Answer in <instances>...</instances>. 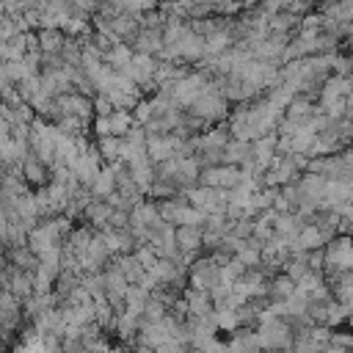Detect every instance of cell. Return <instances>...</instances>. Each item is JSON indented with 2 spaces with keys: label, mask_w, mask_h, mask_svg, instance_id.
Instances as JSON below:
<instances>
[{
  "label": "cell",
  "mask_w": 353,
  "mask_h": 353,
  "mask_svg": "<svg viewBox=\"0 0 353 353\" xmlns=\"http://www.w3.org/2000/svg\"><path fill=\"white\" fill-rule=\"evenodd\" d=\"M113 207L108 204V201H102V199H94L88 207H85V212H83V218L88 221V226H94L97 232L99 229H105L108 223H110V218H113Z\"/></svg>",
  "instance_id": "obj_10"
},
{
  "label": "cell",
  "mask_w": 353,
  "mask_h": 353,
  "mask_svg": "<svg viewBox=\"0 0 353 353\" xmlns=\"http://www.w3.org/2000/svg\"><path fill=\"white\" fill-rule=\"evenodd\" d=\"M116 193V171H113V165H105L102 168V174L97 176V182H94V188H91V196L94 199H108V196H113Z\"/></svg>",
  "instance_id": "obj_18"
},
{
  "label": "cell",
  "mask_w": 353,
  "mask_h": 353,
  "mask_svg": "<svg viewBox=\"0 0 353 353\" xmlns=\"http://www.w3.org/2000/svg\"><path fill=\"white\" fill-rule=\"evenodd\" d=\"M204 223H207V215L201 210L190 207V204L179 207L176 215H174V226H199V229H204Z\"/></svg>",
  "instance_id": "obj_20"
},
{
  "label": "cell",
  "mask_w": 353,
  "mask_h": 353,
  "mask_svg": "<svg viewBox=\"0 0 353 353\" xmlns=\"http://www.w3.org/2000/svg\"><path fill=\"white\" fill-rule=\"evenodd\" d=\"M8 88H11V80L6 77V72H3V66H0V99L6 97V91H8Z\"/></svg>",
  "instance_id": "obj_23"
},
{
  "label": "cell",
  "mask_w": 353,
  "mask_h": 353,
  "mask_svg": "<svg viewBox=\"0 0 353 353\" xmlns=\"http://www.w3.org/2000/svg\"><path fill=\"white\" fill-rule=\"evenodd\" d=\"M226 350H229V353H262L254 328H237V331L226 339Z\"/></svg>",
  "instance_id": "obj_7"
},
{
  "label": "cell",
  "mask_w": 353,
  "mask_h": 353,
  "mask_svg": "<svg viewBox=\"0 0 353 353\" xmlns=\"http://www.w3.org/2000/svg\"><path fill=\"white\" fill-rule=\"evenodd\" d=\"M188 353H204V350H199V347H190V350H188Z\"/></svg>",
  "instance_id": "obj_25"
},
{
  "label": "cell",
  "mask_w": 353,
  "mask_h": 353,
  "mask_svg": "<svg viewBox=\"0 0 353 353\" xmlns=\"http://www.w3.org/2000/svg\"><path fill=\"white\" fill-rule=\"evenodd\" d=\"M94 146H97V152H99V157H102L105 165H113V163L121 160V146H124L121 138H113V135H108V138H97Z\"/></svg>",
  "instance_id": "obj_15"
},
{
  "label": "cell",
  "mask_w": 353,
  "mask_h": 353,
  "mask_svg": "<svg viewBox=\"0 0 353 353\" xmlns=\"http://www.w3.org/2000/svg\"><path fill=\"white\" fill-rule=\"evenodd\" d=\"M287 116V121H292V124H298V127H303V124H309L312 121V116L317 113V108H314V102L309 99V97H295L290 105H287V110H284Z\"/></svg>",
  "instance_id": "obj_8"
},
{
  "label": "cell",
  "mask_w": 353,
  "mask_h": 353,
  "mask_svg": "<svg viewBox=\"0 0 353 353\" xmlns=\"http://www.w3.org/2000/svg\"><path fill=\"white\" fill-rule=\"evenodd\" d=\"M188 350H190V345H185L179 339H165L160 347H154V353H188Z\"/></svg>",
  "instance_id": "obj_22"
},
{
  "label": "cell",
  "mask_w": 353,
  "mask_h": 353,
  "mask_svg": "<svg viewBox=\"0 0 353 353\" xmlns=\"http://www.w3.org/2000/svg\"><path fill=\"white\" fill-rule=\"evenodd\" d=\"M108 121H110V135H113V138H124V135L135 127L132 110H113V113L108 116Z\"/></svg>",
  "instance_id": "obj_19"
},
{
  "label": "cell",
  "mask_w": 353,
  "mask_h": 353,
  "mask_svg": "<svg viewBox=\"0 0 353 353\" xmlns=\"http://www.w3.org/2000/svg\"><path fill=\"white\" fill-rule=\"evenodd\" d=\"M19 171H22V179L28 182V185H33L36 190H41V188H47L50 185V179H52V171L30 152L25 160H22V165H19Z\"/></svg>",
  "instance_id": "obj_3"
},
{
  "label": "cell",
  "mask_w": 353,
  "mask_h": 353,
  "mask_svg": "<svg viewBox=\"0 0 353 353\" xmlns=\"http://www.w3.org/2000/svg\"><path fill=\"white\" fill-rule=\"evenodd\" d=\"M306 226V221L303 218H298L295 212H290V215H279L276 218V223H273V232L276 234H281V237H287V240H295L298 234H301V229Z\"/></svg>",
  "instance_id": "obj_16"
},
{
  "label": "cell",
  "mask_w": 353,
  "mask_h": 353,
  "mask_svg": "<svg viewBox=\"0 0 353 353\" xmlns=\"http://www.w3.org/2000/svg\"><path fill=\"white\" fill-rule=\"evenodd\" d=\"M182 298H185V303H188L190 317H196V320L210 317V314L215 312V303H212V298H210L207 290H193V287H188V290L182 292Z\"/></svg>",
  "instance_id": "obj_5"
},
{
  "label": "cell",
  "mask_w": 353,
  "mask_h": 353,
  "mask_svg": "<svg viewBox=\"0 0 353 353\" xmlns=\"http://www.w3.org/2000/svg\"><path fill=\"white\" fill-rule=\"evenodd\" d=\"M298 190L306 196V199H312V201H323L325 199V190H328V179L325 176H320V174H303L301 179H298Z\"/></svg>",
  "instance_id": "obj_11"
},
{
  "label": "cell",
  "mask_w": 353,
  "mask_h": 353,
  "mask_svg": "<svg viewBox=\"0 0 353 353\" xmlns=\"http://www.w3.org/2000/svg\"><path fill=\"white\" fill-rule=\"evenodd\" d=\"M0 353H6V347H3V342H0Z\"/></svg>",
  "instance_id": "obj_26"
},
{
  "label": "cell",
  "mask_w": 353,
  "mask_h": 353,
  "mask_svg": "<svg viewBox=\"0 0 353 353\" xmlns=\"http://www.w3.org/2000/svg\"><path fill=\"white\" fill-rule=\"evenodd\" d=\"M188 113L196 116V119H201L207 127H215L221 119H229V102H226L223 94L207 88V91L188 108Z\"/></svg>",
  "instance_id": "obj_1"
},
{
  "label": "cell",
  "mask_w": 353,
  "mask_h": 353,
  "mask_svg": "<svg viewBox=\"0 0 353 353\" xmlns=\"http://www.w3.org/2000/svg\"><path fill=\"white\" fill-rule=\"evenodd\" d=\"M0 66H3V63H0Z\"/></svg>",
  "instance_id": "obj_27"
},
{
  "label": "cell",
  "mask_w": 353,
  "mask_h": 353,
  "mask_svg": "<svg viewBox=\"0 0 353 353\" xmlns=\"http://www.w3.org/2000/svg\"><path fill=\"white\" fill-rule=\"evenodd\" d=\"M36 39H39L41 55H61V50L66 44V33L58 28H41V30H36Z\"/></svg>",
  "instance_id": "obj_9"
},
{
  "label": "cell",
  "mask_w": 353,
  "mask_h": 353,
  "mask_svg": "<svg viewBox=\"0 0 353 353\" xmlns=\"http://www.w3.org/2000/svg\"><path fill=\"white\" fill-rule=\"evenodd\" d=\"M295 292H298V284H295L292 279H287L284 273H279V276L270 279V292H268V298H270L273 303H287Z\"/></svg>",
  "instance_id": "obj_13"
},
{
  "label": "cell",
  "mask_w": 353,
  "mask_h": 353,
  "mask_svg": "<svg viewBox=\"0 0 353 353\" xmlns=\"http://www.w3.org/2000/svg\"><path fill=\"white\" fill-rule=\"evenodd\" d=\"M176 248L182 256H196L204 248V232L199 226H176Z\"/></svg>",
  "instance_id": "obj_6"
},
{
  "label": "cell",
  "mask_w": 353,
  "mask_h": 353,
  "mask_svg": "<svg viewBox=\"0 0 353 353\" xmlns=\"http://www.w3.org/2000/svg\"><path fill=\"white\" fill-rule=\"evenodd\" d=\"M58 108H61V113H66V116H74V119H80V121H85V124H94V99H88V97H83V94H66V97H58Z\"/></svg>",
  "instance_id": "obj_2"
},
{
  "label": "cell",
  "mask_w": 353,
  "mask_h": 353,
  "mask_svg": "<svg viewBox=\"0 0 353 353\" xmlns=\"http://www.w3.org/2000/svg\"><path fill=\"white\" fill-rule=\"evenodd\" d=\"M325 237H323V232L314 226V223H306L303 229H301V234L295 237V248H301V251H317V248H325Z\"/></svg>",
  "instance_id": "obj_14"
},
{
  "label": "cell",
  "mask_w": 353,
  "mask_h": 353,
  "mask_svg": "<svg viewBox=\"0 0 353 353\" xmlns=\"http://www.w3.org/2000/svg\"><path fill=\"white\" fill-rule=\"evenodd\" d=\"M248 157H251V143H245V141H229L223 146V165H237L240 168Z\"/></svg>",
  "instance_id": "obj_17"
},
{
  "label": "cell",
  "mask_w": 353,
  "mask_h": 353,
  "mask_svg": "<svg viewBox=\"0 0 353 353\" xmlns=\"http://www.w3.org/2000/svg\"><path fill=\"white\" fill-rule=\"evenodd\" d=\"M116 108H113V102H110V97H105V94H97L94 97V116H110Z\"/></svg>",
  "instance_id": "obj_21"
},
{
  "label": "cell",
  "mask_w": 353,
  "mask_h": 353,
  "mask_svg": "<svg viewBox=\"0 0 353 353\" xmlns=\"http://www.w3.org/2000/svg\"><path fill=\"white\" fill-rule=\"evenodd\" d=\"M113 262H116L119 273L127 279V284H141V281H143L146 270H143V265L138 262V256H135V254H127V256H113Z\"/></svg>",
  "instance_id": "obj_12"
},
{
  "label": "cell",
  "mask_w": 353,
  "mask_h": 353,
  "mask_svg": "<svg viewBox=\"0 0 353 353\" xmlns=\"http://www.w3.org/2000/svg\"><path fill=\"white\" fill-rule=\"evenodd\" d=\"M130 221H132V226H141V229H157L160 223H163V218H160V210H157V201H152V199H143V201H138L135 207H132V212H130ZM130 226V229H132Z\"/></svg>",
  "instance_id": "obj_4"
},
{
  "label": "cell",
  "mask_w": 353,
  "mask_h": 353,
  "mask_svg": "<svg viewBox=\"0 0 353 353\" xmlns=\"http://www.w3.org/2000/svg\"><path fill=\"white\" fill-rule=\"evenodd\" d=\"M138 353H154V347H146V345H135Z\"/></svg>",
  "instance_id": "obj_24"
}]
</instances>
